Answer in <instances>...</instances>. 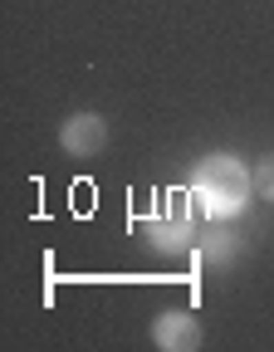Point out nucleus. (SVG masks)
Returning a JSON list of instances; mask_svg holds the SVG:
<instances>
[{
    "label": "nucleus",
    "instance_id": "f257e3e1",
    "mask_svg": "<svg viewBox=\"0 0 274 352\" xmlns=\"http://www.w3.org/2000/svg\"><path fill=\"white\" fill-rule=\"evenodd\" d=\"M187 186L196 191L206 220H240L255 201V166H245L235 152H206L191 166Z\"/></svg>",
    "mask_w": 274,
    "mask_h": 352
},
{
    "label": "nucleus",
    "instance_id": "20e7f679",
    "mask_svg": "<svg viewBox=\"0 0 274 352\" xmlns=\"http://www.w3.org/2000/svg\"><path fill=\"white\" fill-rule=\"evenodd\" d=\"M152 342L162 352H196L201 347V318L191 308H162L152 318Z\"/></svg>",
    "mask_w": 274,
    "mask_h": 352
},
{
    "label": "nucleus",
    "instance_id": "39448f33",
    "mask_svg": "<svg viewBox=\"0 0 274 352\" xmlns=\"http://www.w3.org/2000/svg\"><path fill=\"white\" fill-rule=\"evenodd\" d=\"M191 259L196 264H235L240 259V240L231 230V220H206L196 245H191Z\"/></svg>",
    "mask_w": 274,
    "mask_h": 352
},
{
    "label": "nucleus",
    "instance_id": "f03ea898",
    "mask_svg": "<svg viewBox=\"0 0 274 352\" xmlns=\"http://www.w3.org/2000/svg\"><path fill=\"white\" fill-rule=\"evenodd\" d=\"M201 220H206V210H201L191 186H167L157 196V210L143 215V240L162 254H191V245L201 235Z\"/></svg>",
    "mask_w": 274,
    "mask_h": 352
},
{
    "label": "nucleus",
    "instance_id": "7ed1b4c3",
    "mask_svg": "<svg viewBox=\"0 0 274 352\" xmlns=\"http://www.w3.org/2000/svg\"><path fill=\"white\" fill-rule=\"evenodd\" d=\"M59 147H64V157H74V162H88V157L108 152V118L94 113V108L69 113V118L59 122Z\"/></svg>",
    "mask_w": 274,
    "mask_h": 352
},
{
    "label": "nucleus",
    "instance_id": "423d86ee",
    "mask_svg": "<svg viewBox=\"0 0 274 352\" xmlns=\"http://www.w3.org/2000/svg\"><path fill=\"white\" fill-rule=\"evenodd\" d=\"M255 196H260V201H269V206H274V152H269V157H260V162H255Z\"/></svg>",
    "mask_w": 274,
    "mask_h": 352
}]
</instances>
